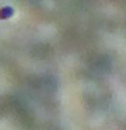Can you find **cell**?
Instances as JSON below:
<instances>
[{
    "label": "cell",
    "instance_id": "cell-1",
    "mask_svg": "<svg viewBox=\"0 0 126 130\" xmlns=\"http://www.w3.org/2000/svg\"><path fill=\"white\" fill-rule=\"evenodd\" d=\"M14 14V10L11 7H4V8L0 9V20H4V19H7L10 17L13 16Z\"/></svg>",
    "mask_w": 126,
    "mask_h": 130
}]
</instances>
